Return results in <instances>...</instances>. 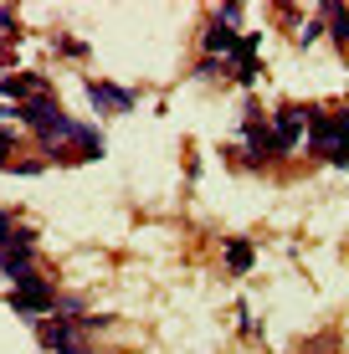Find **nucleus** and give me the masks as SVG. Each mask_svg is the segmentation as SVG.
<instances>
[{
	"label": "nucleus",
	"mask_w": 349,
	"mask_h": 354,
	"mask_svg": "<svg viewBox=\"0 0 349 354\" xmlns=\"http://www.w3.org/2000/svg\"><path fill=\"white\" fill-rule=\"evenodd\" d=\"M57 298H62V288H57V277L41 272V267H36V272H26L16 288H6V303H10V308H16L31 328L57 313Z\"/></svg>",
	"instance_id": "1"
},
{
	"label": "nucleus",
	"mask_w": 349,
	"mask_h": 354,
	"mask_svg": "<svg viewBox=\"0 0 349 354\" xmlns=\"http://www.w3.org/2000/svg\"><path fill=\"white\" fill-rule=\"evenodd\" d=\"M314 113H319V103H278L272 108V144H278V160H287L298 144H308Z\"/></svg>",
	"instance_id": "2"
},
{
	"label": "nucleus",
	"mask_w": 349,
	"mask_h": 354,
	"mask_svg": "<svg viewBox=\"0 0 349 354\" xmlns=\"http://www.w3.org/2000/svg\"><path fill=\"white\" fill-rule=\"evenodd\" d=\"M36 339H41L46 354H93L82 319H41L36 324Z\"/></svg>",
	"instance_id": "3"
},
{
	"label": "nucleus",
	"mask_w": 349,
	"mask_h": 354,
	"mask_svg": "<svg viewBox=\"0 0 349 354\" xmlns=\"http://www.w3.org/2000/svg\"><path fill=\"white\" fill-rule=\"evenodd\" d=\"M82 88H88V103L98 108L103 118H118V113H129V108L139 103L134 88H118V82H103V77H88Z\"/></svg>",
	"instance_id": "4"
},
{
	"label": "nucleus",
	"mask_w": 349,
	"mask_h": 354,
	"mask_svg": "<svg viewBox=\"0 0 349 354\" xmlns=\"http://www.w3.org/2000/svg\"><path fill=\"white\" fill-rule=\"evenodd\" d=\"M41 93H52V82L41 77V72H6L0 77V108H16V103H26V97H41Z\"/></svg>",
	"instance_id": "5"
},
{
	"label": "nucleus",
	"mask_w": 349,
	"mask_h": 354,
	"mask_svg": "<svg viewBox=\"0 0 349 354\" xmlns=\"http://www.w3.org/2000/svg\"><path fill=\"white\" fill-rule=\"evenodd\" d=\"M257 46H262V36L257 31H247L242 41H236V52H232V82L236 88H252V82H257Z\"/></svg>",
	"instance_id": "6"
},
{
	"label": "nucleus",
	"mask_w": 349,
	"mask_h": 354,
	"mask_svg": "<svg viewBox=\"0 0 349 354\" xmlns=\"http://www.w3.org/2000/svg\"><path fill=\"white\" fill-rule=\"evenodd\" d=\"M236 41H242V31H232V26H221V21H211L206 31H200V52L211 57V62H232V52H236Z\"/></svg>",
	"instance_id": "7"
},
{
	"label": "nucleus",
	"mask_w": 349,
	"mask_h": 354,
	"mask_svg": "<svg viewBox=\"0 0 349 354\" xmlns=\"http://www.w3.org/2000/svg\"><path fill=\"white\" fill-rule=\"evenodd\" d=\"M314 16H323V26H329V41L339 46V52H349V6H339V0H319Z\"/></svg>",
	"instance_id": "8"
},
{
	"label": "nucleus",
	"mask_w": 349,
	"mask_h": 354,
	"mask_svg": "<svg viewBox=\"0 0 349 354\" xmlns=\"http://www.w3.org/2000/svg\"><path fill=\"white\" fill-rule=\"evenodd\" d=\"M221 262H226V272H232V277H247L252 262H257V247H252L247 236H232V241H226V252H221Z\"/></svg>",
	"instance_id": "9"
},
{
	"label": "nucleus",
	"mask_w": 349,
	"mask_h": 354,
	"mask_svg": "<svg viewBox=\"0 0 349 354\" xmlns=\"http://www.w3.org/2000/svg\"><path fill=\"white\" fill-rule=\"evenodd\" d=\"M16 160H21V133L10 124H0V169H10Z\"/></svg>",
	"instance_id": "10"
},
{
	"label": "nucleus",
	"mask_w": 349,
	"mask_h": 354,
	"mask_svg": "<svg viewBox=\"0 0 349 354\" xmlns=\"http://www.w3.org/2000/svg\"><path fill=\"white\" fill-rule=\"evenodd\" d=\"M52 319H88V298H82V292H62Z\"/></svg>",
	"instance_id": "11"
},
{
	"label": "nucleus",
	"mask_w": 349,
	"mask_h": 354,
	"mask_svg": "<svg viewBox=\"0 0 349 354\" xmlns=\"http://www.w3.org/2000/svg\"><path fill=\"white\" fill-rule=\"evenodd\" d=\"M52 46H57V57H77V62H82V57L93 52V46H88V41H77V36H57Z\"/></svg>",
	"instance_id": "12"
},
{
	"label": "nucleus",
	"mask_w": 349,
	"mask_h": 354,
	"mask_svg": "<svg viewBox=\"0 0 349 354\" xmlns=\"http://www.w3.org/2000/svg\"><path fill=\"white\" fill-rule=\"evenodd\" d=\"M211 21H221V26H232V31H236V26H242V6H236V0H226V6H216V10H211Z\"/></svg>",
	"instance_id": "13"
},
{
	"label": "nucleus",
	"mask_w": 349,
	"mask_h": 354,
	"mask_svg": "<svg viewBox=\"0 0 349 354\" xmlns=\"http://www.w3.org/2000/svg\"><path fill=\"white\" fill-rule=\"evenodd\" d=\"M323 36H329V26H323V16H314L303 31H298V46H314V41H323Z\"/></svg>",
	"instance_id": "14"
},
{
	"label": "nucleus",
	"mask_w": 349,
	"mask_h": 354,
	"mask_svg": "<svg viewBox=\"0 0 349 354\" xmlns=\"http://www.w3.org/2000/svg\"><path fill=\"white\" fill-rule=\"evenodd\" d=\"M196 77H200V82H206V77H232V67H226V62H211V57H200V62H196Z\"/></svg>",
	"instance_id": "15"
},
{
	"label": "nucleus",
	"mask_w": 349,
	"mask_h": 354,
	"mask_svg": "<svg viewBox=\"0 0 349 354\" xmlns=\"http://www.w3.org/2000/svg\"><path fill=\"white\" fill-rule=\"evenodd\" d=\"M236 324H242V334H257V319H252L247 303H236Z\"/></svg>",
	"instance_id": "16"
},
{
	"label": "nucleus",
	"mask_w": 349,
	"mask_h": 354,
	"mask_svg": "<svg viewBox=\"0 0 349 354\" xmlns=\"http://www.w3.org/2000/svg\"><path fill=\"white\" fill-rule=\"evenodd\" d=\"M0 36H6V41L16 36V10H0Z\"/></svg>",
	"instance_id": "17"
}]
</instances>
